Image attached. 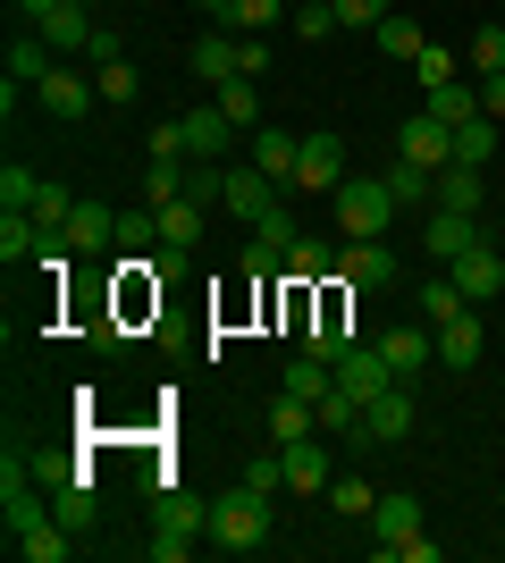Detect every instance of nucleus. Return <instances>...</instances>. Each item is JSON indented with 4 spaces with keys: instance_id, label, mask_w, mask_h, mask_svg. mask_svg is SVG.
<instances>
[{
    "instance_id": "f257e3e1",
    "label": "nucleus",
    "mask_w": 505,
    "mask_h": 563,
    "mask_svg": "<svg viewBox=\"0 0 505 563\" xmlns=\"http://www.w3.org/2000/svg\"><path fill=\"white\" fill-rule=\"evenodd\" d=\"M211 539L228 547V555H253V547H270V496L262 488H219L211 496Z\"/></svg>"
},
{
    "instance_id": "f03ea898",
    "label": "nucleus",
    "mask_w": 505,
    "mask_h": 563,
    "mask_svg": "<svg viewBox=\"0 0 505 563\" xmlns=\"http://www.w3.org/2000/svg\"><path fill=\"white\" fill-rule=\"evenodd\" d=\"M337 211V235H387V219H396V194L380 186V177H345V186L329 194Z\"/></svg>"
},
{
    "instance_id": "7ed1b4c3",
    "label": "nucleus",
    "mask_w": 505,
    "mask_h": 563,
    "mask_svg": "<svg viewBox=\"0 0 505 563\" xmlns=\"http://www.w3.org/2000/svg\"><path fill=\"white\" fill-rule=\"evenodd\" d=\"M387 278H396L387 235H345V253H337V286H345V295H380Z\"/></svg>"
},
{
    "instance_id": "20e7f679",
    "label": "nucleus",
    "mask_w": 505,
    "mask_h": 563,
    "mask_svg": "<svg viewBox=\"0 0 505 563\" xmlns=\"http://www.w3.org/2000/svg\"><path fill=\"white\" fill-rule=\"evenodd\" d=\"M396 161H413V168H447L455 161V126H447V118H430V110H413L405 118V135H396Z\"/></svg>"
},
{
    "instance_id": "39448f33",
    "label": "nucleus",
    "mask_w": 505,
    "mask_h": 563,
    "mask_svg": "<svg viewBox=\"0 0 505 563\" xmlns=\"http://www.w3.org/2000/svg\"><path fill=\"white\" fill-rule=\"evenodd\" d=\"M337 387H345L354 404H371V396L396 387V362H387L380 345H345V353H337Z\"/></svg>"
},
{
    "instance_id": "423d86ee",
    "label": "nucleus",
    "mask_w": 505,
    "mask_h": 563,
    "mask_svg": "<svg viewBox=\"0 0 505 563\" xmlns=\"http://www.w3.org/2000/svg\"><path fill=\"white\" fill-rule=\"evenodd\" d=\"M34 101H43V118H59V126H76V118L101 101V85L94 76H76V68H51L43 85H34Z\"/></svg>"
},
{
    "instance_id": "0eeeda50",
    "label": "nucleus",
    "mask_w": 505,
    "mask_h": 563,
    "mask_svg": "<svg viewBox=\"0 0 505 563\" xmlns=\"http://www.w3.org/2000/svg\"><path fill=\"white\" fill-rule=\"evenodd\" d=\"M337 186H345V135H304L295 194H337Z\"/></svg>"
},
{
    "instance_id": "6e6552de",
    "label": "nucleus",
    "mask_w": 505,
    "mask_h": 563,
    "mask_svg": "<svg viewBox=\"0 0 505 563\" xmlns=\"http://www.w3.org/2000/svg\"><path fill=\"white\" fill-rule=\"evenodd\" d=\"M177 126H186V161H228V143L244 135V126L219 110V101H211V110H186Z\"/></svg>"
},
{
    "instance_id": "1a4fd4ad",
    "label": "nucleus",
    "mask_w": 505,
    "mask_h": 563,
    "mask_svg": "<svg viewBox=\"0 0 505 563\" xmlns=\"http://www.w3.org/2000/svg\"><path fill=\"white\" fill-rule=\"evenodd\" d=\"M447 278L463 286V303H488V295H505V253L472 244V253H455V261H447Z\"/></svg>"
},
{
    "instance_id": "9d476101",
    "label": "nucleus",
    "mask_w": 505,
    "mask_h": 563,
    "mask_svg": "<svg viewBox=\"0 0 505 563\" xmlns=\"http://www.w3.org/2000/svg\"><path fill=\"white\" fill-rule=\"evenodd\" d=\"M405 429H413V396H405V378H396L387 396H371V404H362V446H396Z\"/></svg>"
},
{
    "instance_id": "9b49d317",
    "label": "nucleus",
    "mask_w": 505,
    "mask_h": 563,
    "mask_svg": "<svg viewBox=\"0 0 505 563\" xmlns=\"http://www.w3.org/2000/svg\"><path fill=\"white\" fill-rule=\"evenodd\" d=\"M278 454H287V496H320V488L337 479V471H329V446H320V438H287Z\"/></svg>"
},
{
    "instance_id": "f8f14e48",
    "label": "nucleus",
    "mask_w": 505,
    "mask_h": 563,
    "mask_svg": "<svg viewBox=\"0 0 505 563\" xmlns=\"http://www.w3.org/2000/svg\"><path fill=\"white\" fill-rule=\"evenodd\" d=\"M481 345H488L481 303H472V311H455V320L438 329V362H447V371H472V362H481Z\"/></svg>"
},
{
    "instance_id": "ddd939ff",
    "label": "nucleus",
    "mask_w": 505,
    "mask_h": 563,
    "mask_svg": "<svg viewBox=\"0 0 505 563\" xmlns=\"http://www.w3.org/2000/svg\"><path fill=\"white\" fill-rule=\"evenodd\" d=\"M295 161H304V135H287V126H253V168H262V177L295 186Z\"/></svg>"
},
{
    "instance_id": "4468645a",
    "label": "nucleus",
    "mask_w": 505,
    "mask_h": 563,
    "mask_svg": "<svg viewBox=\"0 0 505 563\" xmlns=\"http://www.w3.org/2000/svg\"><path fill=\"white\" fill-rule=\"evenodd\" d=\"M270 202H278V177H262L253 161H244V168H228V202H219V211H237V219H262Z\"/></svg>"
},
{
    "instance_id": "2eb2a0df",
    "label": "nucleus",
    "mask_w": 505,
    "mask_h": 563,
    "mask_svg": "<svg viewBox=\"0 0 505 563\" xmlns=\"http://www.w3.org/2000/svg\"><path fill=\"white\" fill-rule=\"evenodd\" d=\"M371 539H380V555L421 539V505H413V496H380V505H371Z\"/></svg>"
},
{
    "instance_id": "dca6fc26",
    "label": "nucleus",
    "mask_w": 505,
    "mask_h": 563,
    "mask_svg": "<svg viewBox=\"0 0 505 563\" xmlns=\"http://www.w3.org/2000/svg\"><path fill=\"white\" fill-rule=\"evenodd\" d=\"M34 34H43L51 51H85V43H94V9H85V0H59V9H51Z\"/></svg>"
},
{
    "instance_id": "f3484780",
    "label": "nucleus",
    "mask_w": 505,
    "mask_h": 563,
    "mask_svg": "<svg viewBox=\"0 0 505 563\" xmlns=\"http://www.w3.org/2000/svg\"><path fill=\"white\" fill-rule=\"evenodd\" d=\"M51 521H68V530H94V521H101L94 471H76V479H59V488H51Z\"/></svg>"
},
{
    "instance_id": "a211bd4d",
    "label": "nucleus",
    "mask_w": 505,
    "mask_h": 563,
    "mask_svg": "<svg viewBox=\"0 0 505 563\" xmlns=\"http://www.w3.org/2000/svg\"><path fill=\"white\" fill-rule=\"evenodd\" d=\"M481 235H472V211H438L430 228H421V253L430 261H455V253H472Z\"/></svg>"
},
{
    "instance_id": "6ab92c4d",
    "label": "nucleus",
    "mask_w": 505,
    "mask_h": 563,
    "mask_svg": "<svg viewBox=\"0 0 505 563\" xmlns=\"http://www.w3.org/2000/svg\"><path fill=\"white\" fill-rule=\"evenodd\" d=\"M380 353L396 362V378H413V371H421V362L438 353V329H430V320H421V329H387V336H380Z\"/></svg>"
},
{
    "instance_id": "aec40b11",
    "label": "nucleus",
    "mask_w": 505,
    "mask_h": 563,
    "mask_svg": "<svg viewBox=\"0 0 505 563\" xmlns=\"http://www.w3.org/2000/svg\"><path fill=\"white\" fill-rule=\"evenodd\" d=\"M101 244H119V211L76 202V219H68V253H101Z\"/></svg>"
},
{
    "instance_id": "412c9836",
    "label": "nucleus",
    "mask_w": 505,
    "mask_h": 563,
    "mask_svg": "<svg viewBox=\"0 0 505 563\" xmlns=\"http://www.w3.org/2000/svg\"><path fill=\"white\" fill-rule=\"evenodd\" d=\"M152 228H161L168 253H194V235H202V202H152Z\"/></svg>"
},
{
    "instance_id": "4be33fe9",
    "label": "nucleus",
    "mask_w": 505,
    "mask_h": 563,
    "mask_svg": "<svg viewBox=\"0 0 505 563\" xmlns=\"http://www.w3.org/2000/svg\"><path fill=\"white\" fill-rule=\"evenodd\" d=\"M421 110L447 118V126H463V118H481V85H472V76H455V85H430V93H421Z\"/></svg>"
},
{
    "instance_id": "5701e85b",
    "label": "nucleus",
    "mask_w": 505,
    "mask_h": 563,
    "mask_svg": "<svg viewBox=\"0 0 505 563\" xmlns=\"http://www.w3.org/2000/svg\"><path fill=\"white\" fill-rule=\"evenodd\" d=\"M481 194H488L481 168H463V161L438 168V211H481Z\"/></svg>"
},
{
    "instance_id": "b1692460",
    "label": "nucleus",
    "mask_w": 505,
    "mask_h": 563,
    "mask_svg": "<svg viewBox=\"0 0 505 563\" xmlns=\"http://www.w3.org/2000/svg\"><path fill=\"white\" fill-rule=\"evenodd\" d=\"M152 521H168V530H194V539H202V530H211V505H202V496H186V488H161V496H152Z\"/></svg>"
},
{
    "instance_id": "393cba45",
    "label": "nucleus",
    "mask_w": 505,
    "mask_h": 563,
    "mask_svg": "<svg viewBox=\"0 0 505 563\" xmlns=\"http://www.w3.org/2000/svg\"><path fill=\"white\" fill-rule=\"evenodd\" d=\"M186 68L202 76V85H219V76H237V34H219V25H211V34H202V43L186 51Z\"/></svg>"
},
{
    "instance_id": "a878e982",
    "label": "nucleus",
    "mask_w": 505,
    "mask_h": 563,
    "mask_svg": "<svg viewBox=\"0 0 505 563\" xmlns=\"http://www.w3.org/2000/svg\"><path fill=\"white\" fill-rule=\"evenodd\" d=\"M186 177H194V161H186V152H152L144 194H152V202H186Z\"/></svg>"
},
{
    "instance_id": "bb28decb",
    "label": "nucleus",
    "mask_w": 505,
    "mask_h": 563,
    "mask_svg": "<svg viewBox=\"0 0 505 563\" xmlns=\"http://www.w3.org/2000/svg\"><path fill=\"white\" fill-rule=\"evenodd\" d=\"M329 387H337V362H329V353H295V362H287V396L320 404Z\"/></svg>"
},
{
    "instance_id": "cd10ccee",
    "label": "nucleus",
    "mask_w": 505,
    "mask_h": 563,
    "mask_svg": "<svg viewBox=\"0 0 505 563\" xmlns=\"http://www.w3.org/2000/svg\"><path fill=\"white\" fill-rule=\"evenodd\" d=\"M9 547H18L25 563H68L76 555V530H68V521H43V530H25V539H9Z\"/></svg>"
},
{
    "instance_id": "c85d7f7f",
    "label": "nucleus",
    "mask_w": 505,
    "mask_h": 563,
    "mask_svg": "<svg viewBox=\"0 0 505 563\" xmlns=\"http://www.w3.org/2000/svg\"><path fill=\"white\" fill-rule=\"evenodd\" d=\"M270 438H278V446H287V438H320V412L304 396H287V387H278V404H270Z\"/></svg>"
},
{
    "instance_id": "c756f323",
    "label": "nucleus",
    "mask_w": 505,
    "mask_h": 563,
    "mask_svg": "<svg viewBox=\"0 0 505 563\" xmlns=\"http://www.w3.org/2000/svg\"><path fill=\"white\" fill-rule=\"evenodd\" d=\"M320 505H329V514H345V521H371V505H380V488H371V479H329V488H320Z\"/></svg>"
},
{
    "instance_id": "7c9ffc66",
    "label": "nucleus",
    "mask_w": 505,
    "mask_h": 563,
    "mask_svg": "<svg viewBox=\"0 0 505 563\" xmlns=\"http://www.w3.org/2000/svg\"><path fill=\"white\" fill-rule=\"evenodd\" d=\"M219 110L237 126H262V76H219Z\"/></svg>"
},
{
    "instance_id": "2f4dec72",
    "label": "nucleus",
    "mask_w": 505,
    "mask_h": 563,
    "mask_svg": "<svg viewBox=\"0 0 505 563\" xmlns=\"http://www.w3.org/2000/svg\"><path fill=\"white\" fill-rule=\"evenodd\" d=\"M51 59H59V51H51L43 34H18V43H9V76H18V85H43Z\"/></svg>"
},
{
    "instance_id": "473e14b6",
    "label": "nucleus",
    "mask_w": 505,
    "mask_h": 563,
    "mask_svg": "<svg viewBox=\"0 0 505 563\" xmlns=\"http://www.w3.org/2000/svg\"><path fill=\"white\" fill-rule=\"evenodd\" d=\"M488 152H497V118H463V126H455V161L463 168H488Z\"/></svg>"
},
{
    "instance_id": "72a5a7b5",
    "label": "nucleus",
    "mask_w": 505,
    "mask_h": 563,
    "mask_svg": "<svg viewBox=\"0 0 505 563\" xmlns=\"http://www.w3.org/2000/svg\"><path fill=\"white\" fill-rule=\"evenodd\" d=\"M287 278H295V286H320V278H337V253L320 244V235H304V244L287 253Z\"/></svg>"
},
{
    "instance_id": "f704fd0d",
    "label": "nucleus",
    "mask_w": 505,
    "mask_h": 563,
    "mask_svg": "<svg viewBox=\"0 0 505 563\" xmlns=\"http://www.w3.org/2000/svg\"><path fill=\"white\" fill-rule=\"evenodd\" d=\"M278 18H287V0H228V25H219V34H270Z\"/></svg>"
},
{
    "instance_id": "c9c22d12",
    "label": "nucleus",
    "mask_w": 505,
    "mask_h": 563,
    "mask_svg": "<svg viewBox=\"0 0 505 563\" xmlns=\"http://www.w3.org/2000/svg\"><path fill=\"white\" fill-rule=\"evenodd\" d=\"M380 186L396 194V211H405V202H438V177H430V168H413V161H396Z\"/></svg>"
},
{
    "instance_id": "e433bc0d",
    "label": "nucleus",
    "mask_w": 505,
    "mask_h": 563,
    "mask_svg": "<svg viewBox=\"0 0 505 563\" xmlns=\"http://www.w3.org/2000/svg\"><path fill=\"white\" fill-rule=\"evenodd\" d=\"M455 311H472V303H463V286H455V278H421V320H430V329H447Z\"/></svg>"
},
{
    "instance_id": "4c0bfd02",
    "label": "nucleus",
    "mask_w": 505,
    "mask_h": 563,
    "mask_svg": "<svg viewBox=\"0 0 505 563\" xmlns=\"http://www.w3.org/2000/svg\"><path fill=\"white\" fill-rule=\"evenodd\" d=\"M371 43H380L387 59H421V51H430V34H421V25H413V18H387L380 34H371Z\"/></svg>"
},
{
    "instance_id": "58836bf2",
    "label": "nucleus",
    "mask_w": 505,
    "mask_h": 563,
    "mask_svg": "<svg viewBox=\"0 0 505 563\" xmlns=\"http://www.w3.org/2000/svg\"><path fill=\"white\" fill-rule=\"evenodd\" d=\"M253 235H262V244H278V253H295V244H304V228H295V211H287V202H270V211L253 219Z\"/></svg>"
},
{
    "instance_id": "ea45409f",
    "label": "nucleus",
    "mask_w": 505,
    "mask_h": 563,
    "mask_svg": "<svg viewBox=\"0 0 505 563\" xmlns=\"http://www.w3.org/2000/svg\"><path fill=\"white\" fill-rule=\"evenodd\" d=\"M34 194H43V177H34V168H0V211H34Z\"/></svg>"
},
{
    "instance_id": "a19ab883",
    "label": "nucleus",
    "mask_w": 505,
    "mask_h": 563,
    "mask_svg": "<svg viewBox=\"0 0 505 563\" xmlns=\"http://www.w3.org/2000/svg\"><path fill=\"white\" fill-rule=\"evenodd\" d=\"M337 25H362V34H380L387 18H396V0H329Z\"/></svg>"
},
{
    "instance_id": "79ce46f5",
    "label": "nucleus",
    "mask_w": 505,
    "mask_h": 563,
    "mask_svg": "<svg viewBox=\"0 0 505 563\" xmlns=\"http://www.w3.org/2000/svg\"><path fill=\"white\" fill-rule=\"evenodd\" d=\"M94 85H101V101H135V93H144V76L127 68V59H101V68H94Z\"/></svg>"
},
{
    "instance_id": "37998d69",
    "label": "nucleus",
    "mask_w": 505,
    "mask_h": 563,
    "mask_svg": "<svg viewBox=\"0 0 505 563\" xmlns=\"http://www.w3.org/2000/svg\"><path fill=\"white\" fill-rule=\"evenodd\" d=\"M413 76H421V93H430V85H455V76H463V59H455V51H421V59H413Z\"/></svg>"
},
{
    "instance_id": "c03bdc74",
    "label": "nucleus",
    "mask_w": 505,
    "mask_h": 563,
    "mask_svg": "<svg viewBox=\"0 0 505 563\" xmlns=\"http://www.w3.org/2000/svg\"><path fill=\"white\" fill-rule=\"evenodd\" d=\"M463 68H481V76L505 68V25H481V34H472V59H463Z\"/></svg>"
},
{
    "instance_id": "a18cd8bd",
    "label": "nucleus",
    "mask_w": 505,
    "mask_h": 563,
    "mask_svg": "<svg viewBox=\"0 0 505 563\" xmlns=\"http://www.w3.org/2000/svg\"><path fill=\"white\" fill-rule=\"evenodd\" d=\"M244 278L262 286V278H278V269H287V253H278V244H262V235H253V244H244V261H237Z\"/></svg>"
},
{
    "instance_id": "49530a36",
    "label": "nucleus",
    "mask_w": 505,
    "mask_h": 563,
    "mask_svg": "<svg viewBox=\"0 0 505 563\" xmlns=\"http://www.w3.org/2000/svg\"><path fill=\"white\" fill-rule=\"evenodd\" d=\"M244 488L278 496V488H287V454H253V463H244Z\"/></svg>"
},
{
    "instance_id": "de8ad7c7",
    "label": "nucleus",
    "mask_w": 505,
    "mask_h": 563,
    "mask_svg": "<svg viewBox=\"0 0 505 563\" xmlns=\"http://www.w3.org/2000/svg\"><path fill=\"white\" fill-rule=\"evenodd\" d=\"M295 34H304V43H329V34H337V9H329V0H304V9H295Z\"/></svg>"
},
{
    "instance_id": "09e8293b",
    "label": "nucleus",
    "mask_w": 505,
    "mask_h": 563,
    "mask_svg": "<svg viewBox=\"0 0 505 563\" xmlns=\"http://www.w3.org/2000/svg\"><path fill=\"white\" fill-rule=\"evenodd\" d=\"M119 244H127V253H144V244H161V228H152V211H127V219H119Z\"/></svg>"
},
{
    "instance_id": "8fccbe9b",
    "label": "nucleus",
    "mask_w": 505,
    "mask_h": 563,
    "mask_svg": "<svg viewBox=\"0 0 505 563\" xmlns=\"http://www.w3.org/2000/svg\"><path fill=\"white\" fill-rule=\"evenodd\" d=\"M194 555V530H168L161 521V539H152V563H186Z\"/></svg>"
},
{
    "instance_id": "3c124183",
    "label": "nucleus",
    "mask_w": 505,
    "mask_h": 563,
    "mask_svg": "<svg viewBox=\"0 0 505 563\" xmlns=\"http://www.w3.org/2000/svg\"><path fill=\"white\" fill-rule=\"evenodd\" d=\"M270 68V43L262 34H237V76H262Z\"/></svg>"
},
{
    "instance_id": "603ef678",
    "label": "nucleus",
    "mask_w": 505,
    "mask_h": 563,
    "mask_svg": "<svg viewBox=\"0 0 505 563\" xmlns=\"http://www.w3.org/2000/svg\"><path fill=\"white\" fill-rule=\"evenodd\" d=\"M85 59L101 68V59H127V51H119V34H110V25H94V43H85Z\"/></svg>"
},
{
    "instance_id": "864d4df0",
    "label": "nucleus",
    "mask_w": 505,
    "mask_h": 563,
    "mask_svg": "<svg viewBox=\"0 0 505 563\" xmlns=\"http://www.w3.org/2000/svg\"><path fill=\"white\" fill-rule=\"evenodd\" d=\"M481 110H488V118H505V68H497V76H481Z\"/></svg>"
},
{
    "instance_id": "5fc2aeb1",
    "label": "nucleus",
    "mask_w": 505,
    "mask_h": 563,
    "mask_svg": "<svg viewBox=\"0 0 505 563\" xmlns=\"http://www.w3.org/2000/svg\"><path fill=\"white\" fill-rule=\"evenodd\" d=\"M51 9H59V0H18V18H25V25H43Z\"/></svg>"
},
{
    "instance_id": "6e6d98bb",
    "label": "nucleus",
    "mask_w": 505,
    "mask_h": 563,
    "mask_svg": "<svg viewBox=\"0 0 505 563\" xmlns=\"http://www.w3.org/2000/svg\"><path fill=\"white\" fill-rule=\"evenodd\" d=\"M194 9H202V18H211V25H228V0H194Z\"/></svg>"
},
{
    "instance_id": "4d7b16f0",
    "label": "nucleus",
    "mask_w": 505,
    "mask_h": 563,
    "mask_svg": "<svg viewBox=\"0 0 505 563\" xmlns=\"http://www.w3.org/2000/svg\"><path fill=\"white\" fill-rule=\"evenodd\" d=\"M85 9H94V0H85Z\"/></svg>"
}]
</instances>
